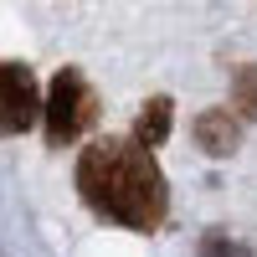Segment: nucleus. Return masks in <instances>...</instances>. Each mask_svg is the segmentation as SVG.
<instances>
[{
    "mask_svg": "<svg viewBox=\"0 0 257 257\" xmlns=\"http://www.w3.org/2000/svg\"><path fill=\"white\" fill-rule=\"evenodd\" d=\"M196 139H201L206 155H231L237 139H242V128H237V118H231L226 108H211V113L196 118Z\"/></svg>",
    "mask_w": 257,
    "mask_h": 257,
    "instance_id": "20e7f679",
    "label": "nucleus"
},
{
    "mask_svg": "<svg viewBox=\"0 0 257 257\" xmlns=\"http://www.w3.org/2000/svg\"><path fill=\"white\" fill-rule=\"evenodd\" d=\"M41 118V88L26 62H0V134H26Z\"/></svg>",
    "mask_w": 257,
    "mask_h": 257,
    "instance_id": "7ed1b4c3",
    "label": "nucleus"
},
{
    "mask_svg": "<svg viewBox=\"0 0 257 257\" xmlns=\"http://www.w3.org/2000/svg\"><path fill=\"white\" fill-rule=\"evenodd\" d=\"M231 103H237L247 118H257V67H237V77H231Z\"/></svg>",
    "mask_w": 257,
    "mask_h": 257,
    "instance_id": "423d86ee",
    "label": "nucleus"
},
{
    "mask_svg": "<svg viewBox=\"0 0 257 257\" xmlns=\"http://www.w3.org/2000/svg\"><path fill=\"white\" fill-rule=\"evenodd\" d=\"M41 118H47V144H52V149L77 144V139L98 123V93H93V82L82 77L77 67H62V72L52 77L47 103H41Z\"/></svg>",
    "mask_w": 257,
    "mask_h": 257,
    "instance_id": "f03ea898",
    "label": "nucleus"
},
{
    "mask_svg": "<svg viewBox=\"0 0 257 257\" xmlns=\"http://www.w3.org/2000/svg\"><path fill=\"white\" fill-rule=\"evenodd\" d=\"M165 134H170V103H165V98H149L128 139H139L144 149H155V144H165Z\"/></svg>",
    "mask_w": 257,
    "mask_h": 257,
    "instance_id": "39448f33",
    "label": "nucleus"
},
{
    "mask_svg": "<svg viewBox=\"0 0 257 257\" xmlns=\"http://www.w3.org/2000/svg\"><path fill=\"white\" fill-rule=\"evenodd\" d=\"M77 190L103 221L128 231H155L170 211V190L155 155L139 139H98L77 160Z\"/></svg>",
    "mask_w": 257,
    "mask_h": 257,
    "instance_id": "f257e3e1",
    "label": "nucleus"
}]
</instances>
